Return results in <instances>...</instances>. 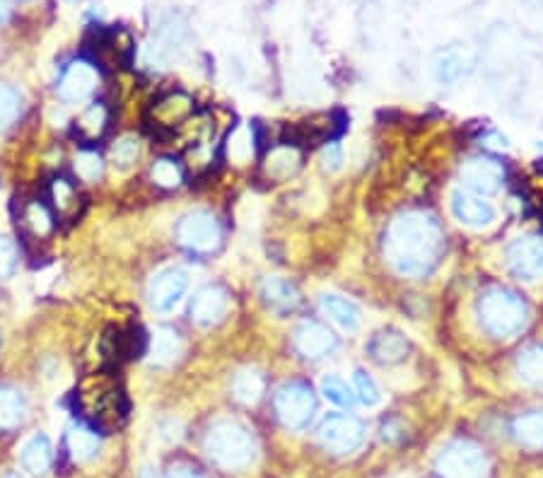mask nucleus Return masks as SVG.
<instances>
[{
	"mask_svg": "<svg viewBox=\"0 0 543 478\" xmlns=\"http://www.w3.org/2000/svg\"><path fill=\"white\" fill-rule=\"evenodd\" d=\"M464 191H471L476 196H490L502 186L505 179V169L500 162L490 160V157H471L464 162L459 172Z\"/></svg>",
	"mask_w": 543,
	"mask_h": 478,
	"instance_id": "10",
	"label": "nucleus"
},
{
	"mask_svg": "<svg viewBox=\"0 0 543 478\" xmlns=\"http://www.w3.org/2000/svg\"><path fill=\"white\" fill-rule=\"evenodd\" d=\"M80 413L99 428H116L126 418L124 389L109 372L85 377L78 387Z\"/></svg>",
	"mask_w": 543,
	"mask_h": 478,
	"instance_id": "2",
	"label": "nucleus"
},
{
	"mask_svg": "<svg viewBox=\"0 0 543 478\" xmlns=\"http://www.w3.org/2000/svg\"><path fill=\"white\" fill-rule=\"evenodd\" d=\"M488 457L476 442L454 440L440 450L435 471L440 478H486Z\"/></svg>",
	"mask_w": 543,
	"mask_h": 478,
	"instance_id": "5",
	"label": "nucleus"
},
{
	"mask_svg": "<svg viewBox=\"0 0 543 478\" xmlns=\"http://www.w3.org/2000/svg\"><path fill=\"white\" fill-rule=\"evenodd\" d=\"M278 421L288 430H305L317 411V396L305 382H288L273 399Z\"/></svg>",
	"mask_w": 543,
	"mask_h": 478,
	"instance_id": "6",
	"label": "nucleus"
},
{
	"mask_svg": "<svg viewBox=\"0 0 543 478\" xmlns=\"http://www.w3.org/2000/svg\"><path fill=\"white\" fill-rule=\"evenodd\" d=\"M8 17H10V3L8 0H0V25L8 22Z\"/></svg>",
	"mask_w": 543,
	"mask_h": 478,
	"instance_id": "44",
	"label": "nucleus"
},
{
	"mask_svg": "<svg viewBox=\"0 0 543 478\" xmlns=\"http://www.w3.org/2000/svg\"><path fill=\"white\" fill-rule=\"evenodd\" d=\"M153 182L157 186H165V189H174V186L181 184V169L174 160H157L153 165Z\"/></svg>",
	"mask_w": 543,
	"mask_h": 478,
	"instance_id": "36",
	"label": "nucleus"
},
{
	"mask_svg": "<svg viewBox=\"0 0 543 478\" xmlns=\"http://www.w3.org/2000/svg\"><path fill=\"white\" fill-rule=\"evenodd\" d=\"M107 124H109L107 107H104V104H92V107L80 116L75 128H78V136L83 138V141H97L104 133V128H107Z\"/></svg>",
	"mask_w": 543,
	"mask_h": 478,
	"instance_id": "31",
	"label": "nucleus"
},
{
	"mask_svg": "<svg viewBox=\"0 0 543 478\" xmlns=\"http://www.w3.org/2000/svg\"><path fill=\"white\" fill-rule=\"evenodd\" d=\"M251 143H254V141H251L249 133L244 131V128H239V131L235 133V136H232V141H230V155L239 162L249 160V155L254 153V145H251Z\"/></svg>",
	"mask_w": 543,
	"mask_h": 478,
	"instance_id": "39",
	"label": "nucleus"
},
{
	"mask_svg": "<svg viewBox=\"0 0 543 478\" xmlns=\"http://www.w3.org/2000/svg\"><path fill=\"white\" fill-rule=\"evenodd\" d=\"M261 297L271 310L280 314L293 312L297 305H300V293L290 281L285 278H266L264 285H261Z\"/></svg>",
	"mask_w": 543,
	"mask_h": 478,
	"instance_id": "20",
	"label": "nucleus"
},
{
	"mask_svg": "<svg viewBox=\"0 0 543 478\" xmlns=\"http://www.w3.org/2000/svg\"><path fill=\"white\" fill-rule=\"evenodd\" d=\"M20 464L22 469L34 476L46 474V471L51 469V464H54V445H51L49 437L42 433L29 437L20 450Z\"/></svg>",
	"mask_w": 543,
	"mask_h": 478,
	"instance_id": "18",
	"label": "nucleus"
},
{
	"mask_svg": "<svg viewBox=\"0 0 543 478\" xmlns=\"http://www.w3.org/2000/svg\"><path fill=\"white\" fill-rule=\"evenodd\" d=\"M22 112V95L13 85H0V133L8 131Z\"/></svg>",
	"mask_w": 543,
	"mask_h": 478,
	"instance_id": "32",
	"label": "nucleus"
},
{
	"mask_svg": "<svg viewBox=\"0 0 543 478\" xmlns=\"http://www.w3.org/2000/svg\"><path fill=\"white\" fill-rule=\"evenodd\" d=\"M189 290V276L181 268H165V271L155 273V278L148 285L150 305L157 312H169L179 305L181 297Z\"/></svg>",
	"mask_w": 543,
	"mask_h": 478,
	"instance_id": "11",
	"label": "nucleus"
},
{
	"mask_svg": "<svg viewBox=\"0 0 543 478\" xmlns=\"http://www.w3.org/2000/svg\"><path fill=\"white\" fill-rule=\"evenodd\" d=\"M353 387H355V394H358L360 404L377 406L379 401H382V394H379L377 382L372 380V377L367 375V372H362V370L355 372V375H353Z\"/></svg>",
	"mask_w": 543,
	"mask_h": 478,
	"instance_id": "35",
	"label": "nucleus"
},
{
	"mask_svg": "<svg viewBox=\"0 0 543 478\" xmlns=\"http://www.w3.org/2000/svg\"><path fill=\"white\" fill-rule=\"evenodd\" d=\"M401 437H404V433H401V425L396 421H387L382 425V440L396 442V440H401Z\"/></svg>",
	"mask_w": 543,
	"mask_h": 478,
	"instance_id": "41",
	"label": "nucleus"
},
{
	"mask_svg": "<svg viewBox=\"0 0 543 478\" xmlns=\"http://www.w3.org/2000/svg\"><path fill=\"white\" fill-rule=\"evenodd\" d=\"M20 227L32 239H46L54 232V215L42 201H27L20 211Z\"/></svg>",
	"mask_w": 543,
	"mask_h": 478,
	"instance_id": "22",
	"label": "nucleus"
},
{
	"mask_svg": "<svg viewBox=\"0 0 543 478\" xmlns=\"http://www.w3.org/2000/svg\"><path fill=\"white\" fill-rule=\"evenodd\" d=\"M150 363L157 367H169L179 360L181 355V338L174 329H157L150 338Z\"/></svg>",
	"mask_w": 543,
	"mask_h": 478,
	"instance_id": "23",
	"label": "nucleus"
},
{
	"mask_svg": "<svg viewBox=\"0 0 543 478\" xmlns=\"http://www.w3.org/2000/svg\"><path fill=\"white\" fill-rule=\"evenodd\" d=\"M266 392L264 375L256 370H239L232 380V396L244 406L259 404V399Z\"/></svg>",
	"mask_w": 543,
	"mask_h": 478,
	"instance_id": "27",
	"label": "nucleus"
},
{
	"mask_svg": "<svg viewBox=\"0 0 543 478\" xmlns=\"http://www.w3.org/2000/svg\"><path fill=\"white\" fill-rule=\"evenodd\" d=\"M220 239H223V232H220L218 220L206 211H194L177 223V242L184 249L196 254H208L215 252L220 247Z\"/></svg>",
	"mask_w": 543,
	"mask_h": 478,
	"instance_id": "8",
	"label": "nucleus"
},
{
	"mask_svg": "<svg viewBox=\"0 0 543 478\" xmlns=\"http://www.w3.org/2000/svg\"><path fill=\"white\" fill-rule=\"evenodd\" d=\"M512 437L527 450H543V411H527L512 421Z\"/></svg>",
	"mask_w": 543,
	"mask_h": 478,
	"instance_id": "24",
	"label": "nucleus"
},
{
	"mask_svg": "<svg viewBox=\"0 0 543 478\" xmlns=\"http://www.w3.org/2000/svg\"><path fill=\"white\" fill-rule=\"evenodd\" d=\"M49 198L51 206H54V211L61 220H75L80 211H83V196H80L78 189L63 177H56L54 182H51Z\"/></svg>",
	"mask_w": 543,
	"mask_h": 478,
	"instance_id": "19",
	"label": "nucleus"
},
{
	"mask_svg": "<svg viewBox=\"0 0 543 478\" xmlns=\"http://www.w3.org/2000/svg\"><path fill=\"white\" fill-rule=\"evenodd\" d=\"M481 326L495 338H512L529 322V307L517 293L507 288L483 290L476 302Z\"/></svg>",
	"mask_w": 543,
	"mask_h": 478,
	"instance_id": "4",
	"label": "nucleus"
},
{
	"mask_svg": "<svg viewBox=\"0 0 543 478\" xmlns=\"http://www.w3.org/2000/svg\"><path fill=\"white\" fill-rule=\"evenodd\" d=\"M517 375L527 384H536L543 387V346L534 343V346L522 348L517 355Z\"/></svg>",
	"mask_w": 543,
	"mask_h": 478,
	"instance_id": "29",
	"label": "nucleus"
},
{
	"mask_svg": "<svg viewBox=\"0 0 543 478\" xmlns=\"http://www.w3.org/2000/svg\"><path fill=\"white\" fill-rule=\"evenodd\" d=\"M507 268L519 281H536L543 276V237H522L507 247Z\"/></svg>",
	"mask_w": 543,
	"mask_h": 478,
	"instance_id": "9",
	"label": "nucleus"
},
{
	"mask_svg": "<svg viewBox=\"0 0 543 478\" xmlns=\"http://www.w3.org/2000/svg\"><path fill=\"white\" fill-rule=\"evenodd\" d=\"M317 440L331 454H353L365 440V425L348 413H329L319 423Z\"/></svg>",
	"mask_w": 543,
	"mask_h": 478,
	"instance_id": "7",
	"label": "nucleus"
},
{
	"mask_svg": "<svg viewBox=\"0 0 543 478\" xmlns=\"http://www.w3.org/2000/svg\"><path fill=\"white\" fill-rule=\"evenodd\" d=\"M445 235L432 215L423 211L401 213L384 235V256L399 276L423 278L440 264Z\"/></svg>",
	"mask_w": 543,
	"mask_h": 478,
	"instance_id": "1",
	"label": "nucleus"
},
{
	"mask_svg": "<svg viewBox=\"0 0 543 478\" xmlns=\"http://www.w3.org/2000/svg\"><path fill=\"white\" fill-rule=\"evenodd\" d=\"M66 445H68V454L73 457V462L85 464V462H92V459L97 457L102 442H99V435L92 428H85V425H75V428H70V433L66 437Z\"/></svg>",
	"mask_w": 543,
	"mask_h": 478,
	"instance_id": "25",
	"label": "nucleus"
},
{
	"mask_svg": "<svg viewBox=\"0 0 543 478\" xmlns=\"http://www.w3.org/2000/svg\"><path fill=\"white\" fill-rule=\"evenodd\" d=\"M162 478H206V476H203L198 469H194V466L174 464L172 469L165 471V476H162Z\"/></svg>",
	"mask_w": 543,
	"mask_h": 478,
	"instance_id": "40",
	"label": "nucleus"
},
{
	"mask_svg": "<svg viewBox=\"0 0 543 478\" xmlns=\"http://www.w3.org/2000/svg\"><path fill=\"white\" fill-rule=\"evenodd\" d=\"M208 459L223 471H242L256 459V440L247 425L237 421H220L208 428L203 437Z\"/></svg>",
	"mask_w": 543,
	"mask_h": 478,
	"instance_id": "3",
	"label": "nucleus"
},
{
	"mask_svg": "<svg viewBox=\"0 0 543 478\" xmlns=\"http://www.w3.org/2000/svg\"><path fill=\"white\" fill-rule=\"evenodd\" d=\"M17 266V249L13 244V239L0 235V278L13 276Z\"/></svg>",
	"mask_w": 543,
	"mask_h": 478,
	"instance_id": "38",
	"label": "nucleus"
},
{
	"mask_svg": "<svg viewBox=\"0 0 543 478\" xmlns=\"http://www.w3.org/2000/svg\"><path fill=\"white\" fill-rule=\"evenodd\" d=\"M75 172H78V177L85 179V182H95L104 172L102 157L92 153V150H83V153L75 155Z\"/></svg>",
	"mask_w": 543,
	"mask_h": 478,
	"instance_id": "33",
	"label": "nucleus"
},
{
	"mask_svg": "<svg viewBox=\"0 0 543 478\" xmlns=\"http://www.w3.org/2000/svg\"><path fill=\"white\" fill-rule=\"evenodd\" d=\"M321 312L343 331H355L360 326V310L355 302L343 295H321Z\"/></svg>",
	"mask_w": 543,
	"mask_h": 478,
	"instance_id": "21",
	"label": "nucleus"
},
{
	"mask_svg": "<svg viewBox=\"0 0 543 478\" xmlns=\"http://www.w3.org/2000/svg\"><path fill=\"white\" fill-rule=\"evenodd\" d=\"M432 71H435V78L440 83H457L461 75L469 71V61H466L461 49H445L432 61Z\"/></svg>",
	"mask_w": 543,
	"mask_h": 478,
	"instance_id": "28",
	"label": "nucleus"
},
{
	"mask_svg": "<svg viewBox=\"0 0 543 478\" xmlns=\"http://www.w3.org/2000/svg\"><path fill=\"white\" fill-rule=\"evenodd\" d=\"M321 394H324V399H329L331 404L336 406H353V392L348 389V384L343 380H338V377H326L324 382H321Z\"/></svg>",
	"mask_w": 543,
	"mask_h": 478,
	"instance_id": "34",
	"label": "nucleus"
},
{
	"mask_svg": "<svg viewBox=\"0 0 543 478\" xmlns=\"http://www.w3.org/2000/svg\"><path fill=\"white\" fill-rule=\"evenodd\" d=\"M138 141L136 138H121V141H116V145L112 148V160L114 165H119L121 169H128L133 165V162L138 160Z\"/></svg>",
	"mask_w": 543,
	"mask_h": 478,
	"instance_id": "37",
	"label": "nucleus"
},
{
	"mask_svg": "<svg viewBox=\"0 0 543 478\" xmlns=\"http://www.w3.org/2000/svg\"><path fill=\"white\" fill-rule=\"evenodd\" d=\"M372 358L382 365H396L406 358L411 346H408V338L396 329H384L379 334L372 336L370 346H367Z\"/></svg>",
	"mask_w": 543,
	"mask_h": 478,
	"instance_id": "17",
	"label": "nucleus"
},
{
	"mask_svg": "<svg viewBox=\"0 0 543 478\" xmlns=\"http://www.w3.org/2000/svg\"><path fill=\"white\" fill-rule=\"evenodd\" d=\"M227 307H230V300H227L225 290L218 288V285H210V288H203L191 302V319L198 326H213L223 322Z\"/></svg>",
	"mask_w": 543,
	"mask_h": 478,
	"instance_id": "16",
	"label": "nucleus"
},
{
	"mask_svg": "<svg viewBox=\"0 0 543 478\" xmlns=\"http://www.w3.org/2000/svg\"><path fill=\"white\" fill-rule=\"evenodd\" d=\"M266 174L271 179H285L300 167V153L295 148H276L266 157Z\"/></svg>",
	"mask_w": 543,
	"mask_h": 478,
	"instance_id": "30",
	"label": "nucleus"
},
{
	"mask_svg": "<svg viewBox=\"0 0 543 478\" xmlns=\"http://www.w3.org/2000/svg\"><path fill=\"white\" fill-rule=\"evenodd\" d=\"M295 351L307 360H319L336 348V336L319 322H302L293 334Z\"/></svg>",
	"mask_w": 543,
	"mask_h": 478,
	"instance_id": "13",
	"label": "nucleus"
},
{
	"mask_svg": "<svg viewBox=\"0 0 543 478\" xmlns=\"http://www.w3.org/2000/svg\"><path fill=\"white\" fill-rule=\"evenodd\" d=\"M324 160H326V167H329V169H338V167H341V148H338L336 143H331L329 148H326Z\"/></svg>",
	"mask_w": 543,
	"mask_h": 478,
	"instance_id": "42",
	"label": "nucleus"
},
{
	"mask_svg": "<svg viewBox=\"0 0 543 478\" xmlns=\"http://www.w3.org/2000/svg\"><path fill=\"white\" fill-rule=\"evenodd\" d=\"M150 114H153L150 126L157 131H174V128L189 124L191 114H194V102L184 92H172V95L157 99Z\"/></svg>",
	"mask_w": 543,
	"mask_h": 478,
	"instance_id": "12",
	"label": "nucleus"
},
{
	"mask_svg": "<svg viewBox=\"0 0 543 478\" xmlns=\"http://www.w3.org/2000/svg\"><path fill=\"white\" fill-rule=\"evenodd\" d=\"M27 401L20 389L15 387H0V433L13 430L25 421Z\"/></svg>",
	"mask_w": 543,
	"mask_h": 478,
	"instance_id": "26",
	"label": "nucleus"
},
{
	"mask_svg": "<svg viewBox=\"0 0 543 478\" xmlns=\"http://www.w3.org/2000/svg\"><path fill=\"white\" fill-rule=\"evenodd\" d=\"M452 213L459 223H464L466 227H488L495 220V208L490 206L483 196L471 194V191H454L452 196Z\"/></svg>",
	"mask_w": 543,
	"mask_h": 478,
	"instance_id": "15",
	"label": "nucleus"
},
{
	"mask_svg": "<svg viewBox=\"0 0 543 478\" xmlns=\"http://www.w3.org/2000/svg\"><path fill=\"white\" fill-rule=\"evenodd\" d=\"M0 478H25V476H20V474H15V471H8V474H3Z\"/></svg>",
	"mask_w": 543,
	"mask_h": 478,
	"instance_id": "45",
	"label": "nucleus"
},
{
	"mask_svg": "<svg viewBox=\"0 0 543 478\" xmlns=\"http://www.w3.org/2000/svg\"><path fill=\"white\" fill-rule=\"evenodd\" d=\"M486 141H488L486 143L488 148H493V150H505L507 148V141L502 136H498V133H490Z\"/></svg>",
	"mask_w": 543,
	"mask_h": 478,
	"instance_id": "43",
	"label": "nucleus"
},
{
	"mask_svg": "<svg viewBox=\"0 0 543 478\" xmlns=\"http://www.w3.org/2000/svg\"><path fill=\"white\" fill-rule=\"evenodd\" d=\"M97 83V68L87 61H75L63 73L61 83H58V95L66 99V102H80V99L90 97L97 90Z\"/></svg>",
	"mask_w": 543,
	"mask_h": 478,
	"instance_id": "14",
	"label": "nucleus"
}]
</instances>
